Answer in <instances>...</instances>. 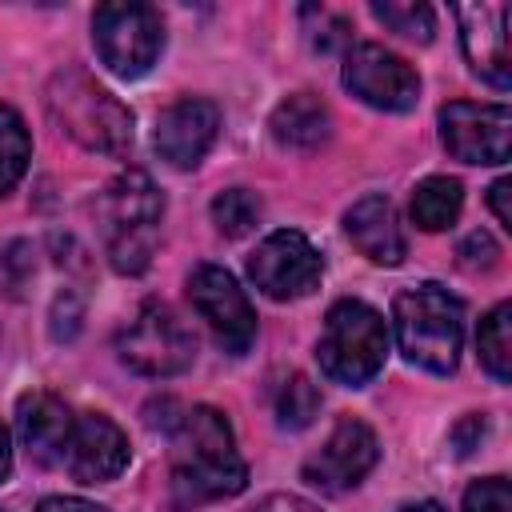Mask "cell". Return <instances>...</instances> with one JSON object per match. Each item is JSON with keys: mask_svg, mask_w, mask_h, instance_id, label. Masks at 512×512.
Masks as SVG:
<instances>
[{"mask_svg": "<svg viewBox=\"0 0 512 512\" xmlns=\"http://www.w3.org/2000/svg\"><path fill=\"white\" fill-rule=\"evenodd\" d=\"M120 360L140 372V376H180L192 356H196V340L188 332V324L168 308V304H140V312L124 324L120 340H116Z\"/></svg>", "mask_w": 512, "mask_h": 512, "instance_id": "cell-7", "label": "cell"}, {"mask_svg": "<svg viewBox=\"0 0 512 512\" xmlns=\"http://www.w3.org/2000/svg\"><path fill=\"white\" fill-rule=\"evenodd\" d=\"M328 108L320 104V96L312 92H292L288 100L276 104L272 112V136L284 144V148H296V152H312L328 140Z\"/></svg>", "mask_w": 512, "mask_h": 512, "instance_id": "cell-18", "label": "cell"}, {"mask_svg": "<svg viewBox=\"0 0 512 512\" xmlns=\"http://www.w3.org/2000/svg\"><path fill=\"white\" fill-rule=\"evenodd\" d=\"M484 432V420L480 416H468L460 428H456V452H472V440Z\"/></svg>", "mask_w": 512, "mask_h": 512, "instance_id": "cell-29", "label": "cell"}, {"mask_svg": "<svg viewBox=\"0 0 512 512\" xmlns=\"http://www.w3.org/2000/svg\"><path fill=\"white\" fill-rule=\"evenodd\" d=\"M92 44L108 72L136 80L156 64V56L164 48L160 12L148 4H132V0L100 4L92 16Z\"/></svg>", "mask_w": 512, "mask_h": 512, "instance_id": "cell-6", "label": "cell"}, {"mask_svg": "<svg viewBox=\"0 0 512 512\" xmlns=\"http://www.w3.org/2000/svg\"><path fill=\"white\" fill-rule=\"evenodd\" d=\"M388 356V324L364 300H336L324 316V336L316 344L320 372L344 388H364Z\"/></svg>", "mask_w": 512, "mask_h": 512, "instance_id": "cell-5", "label": "cell"}, {"mask_svg": "<svg viewBox=\"0 0 512 512\" xmlns=\"http://www.w3.org/2000/svg\"><path fill=\"white\" fill-rule=\"evenodd\" d=\"M320 272H324L320 252L296 228H280V232L264 236L256 244V252L248 256L252 284L264 296H272V300H300V296H308L320 284Z\"/></svg>", "mask_w": 512, "mask_h": 512, "instance_id": "cell-8", "label": "cell"}, {"mask_svg": "<svg viewBox=\"0 0 512 512\" xmlns=\"http://www.w3.org/2000/svg\"><path fill=\"white\" fill-rule=\"evenodd\" d=\"M508 196H512V180H496L488 188V204H492V212H496V220L504 228H512V204H508Z\"/></svg>", "mask_w": 512, "mask_h": 512, "instance_id": "cell-28", "label": "cell"}, {"mask_svg": "<svg viewBox=\"0 0 512 512\" xmlns=\"http://www.w3.org/2000/svg\"><path fill=\"white\" fill-rule=\"evenodd\" d=\"M476 352H480L484 372H488L496 384H508V380H512V308H508V304H496V308L480 320Z\"/></svg>", "mask_w": 512, "mask_h": 512, "instance_id": "cell-20", "label": "cell"}, {"mask_svg": "<svg viewBox=\"0 0 512 512\" xmlns=\"http://www.w3.org/2000/svg\"><path fill=\"white\" fill-rule=\"evenodd\" d=\"M496 256H500V248H496V240H492L488 232H472V236H464V244H460V264H464V268H492Z\"/></svg>", "mask_w": 512, "mask_h": 512, "instance_id": "cell-26", "label": "cell"}, {"mask_svg": "<svg viewBox=\"0 0 512 512\" xmlns=\"http://www.w3.org/2000/svg\"><path fill=\"white\" fill-rule=\"evenodd\" d=\"M400 512H444V508L436 500H420V504H404Z\"/></svg>", "mask_w": 512, "mask_h": 512, "instance_id": "cell-31", "label": "cell"}, {"mask_svg": "<svg viewBox=\"0 0 512 512\" xmlns=\"http://www.w3.org/2000/svg\"><path fill=\"white\" fill-rule=\"evenodd\" d=\"M248 484V468L236 452L228 420L196 404L172 424V492L176 504H204L220 496H236Z\"/></svg>", "mask_w": 512, "mask_h": 512, "instance_id": "cell-1", "label": "cell"}, {"mask_svg": "<svg viewBox=\"0 0 512 512\" xmlns=\"http://www.w3.org/2000/svg\"><path fill=\"white\" fill-rule=\"evenodd\" d=\"M344 228H348V240L372 260V264H400L404 252H408V240H404V228H400V216H396V204L380 192L372 196H360L348 216H344Z\"/></svg>", "mask_w": 512, "mask_h": 512, "instance_id": "cell-16", "label": "cell"}, {"mask_svg": "<svg viewBox=\"0 0 512 512\" xmlns=\"http://www.w3.org/2000/svg\"><path fill=\"white\" fill-rule=\"evenodd\" d=\"M376 456H380L376 432L356 416H340L332 436L324 440V448L304 460V480L316 488L340 492V488L360 484L368 476V468L376 464Z\"/></svg>", "mask_w": 512, "mask_h": 512, "instance_id": "cell-12", "label": "cell"}, {"mask_svg": "<svg viewBox=\"0 0 512 512\" xmlns=\"http://www.w3.org/2000/svg\"><path fill=\"white\" fill-rule=\"evenodd\" d=\"M260 200H256V192H248V188H228V192H220L216 200H212V224L224 232V236H248L256 224H260Z\"/></svg>", "mask_w": 512, "mask_h": 512, "instance_id": "cell-23", "label": "cell"}, {"mask_svg": "<svg viewBox=\"0 0 512 512\" xmlns=\"http://www.w3.org/2000/svg\"><path fill=\"white\" fill-rule=\"evenodd\" d=\"M36 512H108V508H100L92 500H80V496H48V500L36 504Z\"/></svg>", "mask_w": 512, "mask_h": 512, "instance_id": "cell-27", "label": "cell"}, {"mask_svg": "<svg viewBox=\"0 0 512 512\" xmlns=\"http://www.w3.org/2000/svg\"><path fill=\"white\" fill-rule=\"evenodd\" d=\"M392 324H396V344L412 364L436 376L456 372L464 344V308L448 288L440 284L404 288L392 304Z\"/></svg>", "mask_w": 512, "mask_h": 512, "instance_id": "cell-3", "label": "cell"}, {"mask_svg": "<svg viewBox=\"0 0 512 512\" xmlns=\"http://www.w3.org/2000/svg\"><path fill=\"white\" fill-rule=\"evenodd\" d=\"M216 132H220V108L212 100L184 96L160 112L156 132H152V148L172 168H196L208 156Z\"/></svg>", "mask_w": 512, "mask_h": 512, "instance_id": "cell-13", "label": "cell"}, {"mask_svg": "<svg viewBox=\"0 0 512 512\" xmlns=\"http://www.w3.org/2000/svg\"><path fill=\"white\" fill-rule=\"evenodd\" d=\"M464 512H512V488L504 476L476 480L464 492Z\"/></svg>", "mask_w": 512, "mask_h": 512, "instance_id": "cell-25", "label": "cell"}, {"mask_svg": "<svg viewBox=\"0 0 512 512\" xmlns=\"http://www.w3.org/2000/svg\"><path fill=\"white\" fill-rule=\"evenodd\" d=\"M320 412V392H316V384L308 380V376H300V372H292L284 384H280V392H276V420H280V428H308L312 424V416Z\"/></svg>", "mask_w": 512, "mask_h": 512, "instance_id": "cell-24", "label": "cell"}, {"mask_svg": "<svg viewBox=\"0 0 512 512\" xmlns=\"http://www.w3.org/2000/svg\"><path fill=\"white\" fill-rule=\"evenodd\" d=\"M188 296H192V308L200 312V320H208V328L224 352H232V356L248 352V344L256 340V312L228 268H220V264L192 268Z\"/></svg>", "mask_w": 512, "mask_h": 512, "instance_id": "cell-9", "label": "cell"}, {"mask_svg": "<svg viewBox=\"0 0 512 512\" xmlns=\"http://www.w3.org/2000/svg\"><path fill=\"white\" fill-rule=\"evenodd\" d=\"M344 88L380 112H408L420 100V76L380 44H356L344 56Z\"/></svg>", "mask_w": 512, "mask_h": 512, "instance_id": "cell-11", "label": "cell"}, {"mask_svg": "<svg viewBox=\"0 0 512 512\" xmlns=\"http://www.w3.org/2000/svg\"><path fill=\"white\" fill-rule=\"evenodd\" d=\"M96 212H100L108 264L124 276L144 272L152 264V252H156V240H160V216H164V196L152 184V176L140 172V168L120 172L100 192Z\"/></svg>", "mask_w": 512, "mask_h": 512, "instance_id": "cell-2", "label": "cell"}, {"mask_svg": "<svg viewBox=\"0 0 512 512\" xmlns=\"http://www.w3.org/2000/svg\"><path fill=\"white\" fill-rule=\"evenodd\" d=\"M460 204H464L460 180H452V176H428V180H420L416 192H412V220H416L424 232H444V228L456 224Z\"/></svg>", "mask_w": 512, "mask_h": 512, "instance_id": "cell-19", "label": "cell"}, {"mask_svg": "<svg viewBox=\"0 0 512 512\" xmlns=\"http://www.w3.org/2000/svg\"><path fill=\"white\" fill-rule=\"evenodd\" d=\"M452 12L460 20V44L472 72H480L496 88H508V4H456Z\"/></svg>", "mask_w": 512, "mask_h": 512, "instance_id": "cell-14", "label": "cell"}, {"mask_svg": "<svg viewBox=\"0 0 512 512\" xmlns=\"http://www.w3.org/2000/svg\"><path fill=\"white\" fill-rule=\"evenodd\" d=\"M64 464L80 484H104L116 480L128 464V436L100 412H84L72 424Z\"/></svg>", "mask_w": 512, "mask_h": 512, "instance_id": "cell-15", "label": "cell"}, {"mask_svg": "<svg viewBox=\"0 0 512 512\" xmlns=\"http://www.w3.org/2000/svg\"><path fill=\"white\" fill-rule=\"evenodd\" d=\"M32 160V136L16 108L0 104V196H8Z\"/></svg>", "mask_w": 512, "mask_h": 512, "instance_id": "cell-21", "label": "cell"}, {"mask_svg": "<svg viewBox=\"0 0 512 512\" xmlns=\"http://www.w3.org/2000/svg\"><path fill=\"white\" fill-rule=\"evenodd\" d=\"M440 140L464 164H504L512 156V112L504 104L452 100L440 108Z\"/></svg>", "mask_w": 512, "mask_h": 512, "instance_id": "cell-10", "label": "cell"}, {"mask_svg": "<svg viewBox=\"0 0 512 512\" xmlns=\"http://www.w3.org/2000/svg\"><path fill=\"white\" fill-rule=\"evenodd\" d=\"M72 424H76V420H72L68 404L56 400L52 392H24L20 404H16V432H20L24 448H28L40 464L64 460Z\"/></svg>", "mask_w": 512, "mask_h": 512, "instance_id": "cell-17", "label": "cell"}, {"mask_svg": "<svg viewBox=\"0 0 512 512\" xmlns=\"http://www.w3.org/2000/svg\"><path fill=\"white\" fill-rule=\"evenodd\" d=\"M372 16L380 24H388L392 32H400L408 40H420V44H428L432 32H436L432 8L420 4V0H372Z\"/></svg>", "mask_w": 512, "mask_h": 512, "instance_id": "cell-22", "label": "cell"}, {"mask_svg": "<svg viewBox=\"0 0 512 512\" xmlns=\"http://www.w3.org/2000/svg\"><path fill=\"white\" fill-rule=\"evenodd\" d=\"M44 104H48V116L60 124V132H68L88 152H104V156H124L128 152L132 112L108 88H100L88 72H80V68L56 72L48 80Z\"/></svg>", "mask_w": 512, "mask_h": 512, "instance_id": "cell-4", "label": "cell"}, {"mask_svg": "<svg viewBox=\"0 0 512 512\" xmlns=\"http://www.w3.org/2000/svg\"><path fill=\"white\" fill-rule=\"evenodd\" d=\"M8 472H12V436H8V428L0 424V484L8 480Z\"/></svg>", "mask_w": 512, "mask_h": 512, "instance_id": "cell-30", "label": "cell"}]
</instances>
